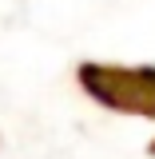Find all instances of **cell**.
Returning a JSON list of instances; mask_svg holds the SVG:
<instances>
[{
  "instance_id": "cell-2",
  "label": "cell",
  "mask_w": 155,
  "mask_h": 159,
  "mask_svg": "<svg viewBox=\"0 0 155 159\" xmlns=\"http://www.w3.org/2000/svg\"><path fill=\"white\" fill-rule=\"evenodd\" d=\"M147 151H151V155H155V139H151V143H147Z\"/></svg>"
},
{
  "instance_id": "cell-1",
  "label": "cell",
  "mask_w": 155,
  "mask_h": 159,
  "mask_svg": "<svg viewBox=\"0 0 155 159\" xmlns=\"http://www.w3.org/2000/svg\"><path fill=\"white\" fill-rule=\"evenodd\" d=\"M80 92L119 116L155 119V64H112V60H84L76 64Z\"/></svg>"
}]
</instances>
